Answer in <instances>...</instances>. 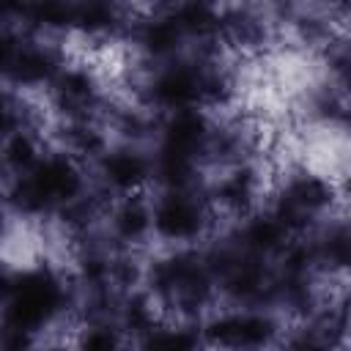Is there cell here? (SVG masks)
<instances>
[{
  "label": "cell",
  "instance_id": "cell-1",
  "mask_svg": "<svg viewBox=\"0 0 351 351\" xmlns=\"http://www.w3.org/2000/svg\"><path fill=\"white\" fill-rule=\"evenodd\" d=\"M82 195V176L69 156L38 159L11 189V203L25 214H41L55 206H66Z\"/></svg>",
  "mask_w": 351,
  "mask_h": 351
},
{
  "label": "cell",
  "instance_id": "cell-2",
  "mask_svg": "<svg viewBox=\"0 0 351 351\" xmlns=\"http://www.w3.org/2000/svg\"><path fill=\"white\" fill-rule=\"evenodd\" d=\"M66 302V291L60 280L49 269H33L25 271L11 282V291L5 296V329L8 332H22L30 335L49 324Z\"/></svg>",
  "mask_w": 351,
  "mask_h": 351
},
{
  "label": "cell",
  "instance_id": "cell-3",
  "mask_svg": "<svg viewBox=\"0 0 351 351\" xmlns=\"http://www.w3.org/2000/svg\"><path fill=\"white\" fill-rule=\"evenodd\" d=\"M154 230L167 241H192L206 228V211L184 189H170L151 214Z\"/></svg>",
  "mask_w": 351,
  "mask_h": 351
},
{
  "label": "cell",
  "instance_id": "cell-4",
  "mask_svg": "<svg viewBox=\"0 0 351 351\" xmlns=\"http://www.w3.org/2000/svg\"><path fill=\"white\" fill-rule=\"evenodd\" d=\"M151 99L167 110H184L203 101V69L197 63H173L151 82Z\"/></svg>",
  "mask_w": 351,
  "mask_h": 351
},
{
  "label": "cell",
  "instance_id": "cell-5",
  "mask_svg": "<svg viewBox=\"0 0 351 351\" xmlns=\"http://www.w3.org/2000/svg\"><path fill=\"white\" fill-rule=\"evenodd\" d=\"M208 137H211V132H208L206 118L197 110L184 107V110H173V115L167 118V123L162 129V145L159 148L197 159L200 154L208 151Z\"/></svg>",
  "mask_w": 351,
  "mask_h": 351
},
{
  "label": "cell",
  "instance_id": "cell-6",
  "mask_svg": "<svg viewBox=\"0 0 351 351\" xmlns=\"http://www.w3.org/2000/svg\"><path fill=\"white\" fill-rule=\"evenodd\" d=\"M206 335L208 340L222 343V346H263L274 335V324L263 315L236 313V315H222L211 321Z\"/></svg>",
  "mask_w": 351,
  "mask_h": 351
},
{
  "label": "cell",
  "instance_id": "cell-7",
  "mask_svg": "<svg viewBox=\"0 0 351 351\" xmlns=\"http://www.w3.org/2000/svg\"><path fill=\"white\" fill-rule=\"evenodd\" d=\"M101 176L107 186L118 192H132L151 176V162L134 148H118L101 159Z\"/></svg>",
  "mask_w": 351,
  "mask_h": 351
},
{
  "label": "cell",
  "instance_id": "cell-8",
  "mask_svg": "<svg viewBox=\"0 0 351 351\" xmlns=\"http://www.w3.org/2000/svg\"><path fill=\"white\" fill-rule=\"evenodd\" d=\"M58 107L69 115H85L96 104V82L85 69H69L55 82Z\"/></svg>",
  "mask_w": 351,
  "mask_h": 351
},
{
  "label": "cell",
  "instance_id": "cell-9",
  "mask_svg": "<svg viewBox=\"0 0 351 351\" xmlns=\"http://www.w3.org/2000/svg\"><path fill=\"white\" fill-rule=\"evenodd\" d=\"M285 239H288L285 225L274 214H266V217H255L244 225L239 247L258 255V258H266V255L280 252L285 247Z\"/></svg>",
  "mask_w": 351,
  "mask_h": 351
},
{
  "label": "cell",
  "instance_id": "cell-10",
  "mask_svg": "<svg viewBox=\"0 0 351 351\" xmlns=\"http://www.w3.org/2000/svg\"><path fill=\"white\" fill-rule=\"evenodd\" d=\"M58 71V60L49 49L44 47H33V44H22L19 58L8 74V80H14L16 85H41L47 80H52Z\"/></svg>",
  "mask_w": 351,
  "mask_h": 351
},
{
  "label": "cell",
  "instance_id": "cell-11",
  "mask_svg": "<svg viewBox=\"0 0 351 351\" xmlns=\"http://www.w3.org/2000/svg\"><path fill=\"white\" fill-rule=\"evenodd\" d=\"M137 41L143 44V49L154 58H165V55H173L181 41H184V33L176 22V16H156V19H148L140 30H137Z\"/></svg>",
  "mask_w": 351,
  "mask_h": 351
},
{
  "label": "cell",
  "instance_id": "cell-12",
  "mask_svg": "<svg viewBox=\"0 0 351 351\" xmlns=\"http://www.w3.org/2000/svg\"><path fill=\"white\" fill-rule=\"evenodd\" d=\"M71 25L88 36L107 33L118 25V3L115 0H74Z\"/></svg>",
  "mask_w": 351,
  "mask_h": 351
},
{
  "label": "cell",
  "instance_id": "cell-13",
  "mask_svg": "<svg viewBox=\"0 0 351 351\" xmlns=\"http://www.w3.org/2000/svg\"><path fill=\"white\" fill-rule=\"evenodd\" d=\"M258 192V176L250 167H236L217 184V200L230 211H247Z\"/></svg>",
  "mask_w": 351,
  "mask_h": 351
},
{
  "label": "cell",
  "instance_id": "cell-14",
  "mask_svg": "<svg viewBox=\"0 0 351 351\" xmlns=\"http://www.w3.org/2000/svg\"><path fill=\"white\" fill-rule=\"evenodd\" d=\"M148 228H151V211H148V206L143 200L129 197V200H123L118 206V211L112 217V230H115V236L121 241L134 244L148 233Z\"/></svg>",
  "mask_w": 351,
  "mask_h": 351
},
{
  "label": "cell",
  "instance_id": "cell-15",
  "mask_svg": "<svg viewBox=\"0 0 351 351\" xmlns=\"http://www.w3.org/2000/svg\"><path fill=\"white\" fill-rule=\"evenodd\" d=\"M22 16L30 25H36V27L60 30V27H69L71 25L74 0H25Z\"/></svg>",
  "mask_w": 351,
  "mask_h": 351
},
{
  "label": "cell",
  "instance_id": "cell-16",
  "mask_svg": "<svg viewBox=\"0 0 351 351\" xmlns=\"http://www.w3.org/2000/svg\"><path fill=\"white\" fill-rule=\"evenodd\" d=\"M3 162L14 170V173H27L36 162H38V151H36V140L16 129L14 134H8V143H5V151H3Z\"/></svg>",
  "mask_w": 351,
  "mask_h": 351
},
{
  "label": "cell",
  "instance_id": "cell-17",
  "mask_svg": "<svg viewBox=\"0 0 351 351\" xmlns=\"http://www.w3.org/2000/svg\"><path fill=\"white\" fill-rule=\"evenodd\" d=\"M123 326L132 329V332H148L151 324H154V313H151V304L143 299V296H132L126 304H123Z\"/></svg>",
  "mask_w": 351,
  "mask_h": 351
},
{
  "label": "cell",
  "instance_id": "cell-18",
  "mask_svg": "<svg viewBox=\"0 0 351 351\" xmlns=\"http://www.w3.org/2000/svg\"><path fill=\"white\" fill-rule=\"evenodd\" d=\"M22 121H25V110H22V104H19L11 93L0 90V137L14 134V132L19 129Z\"/></svg>",
  "mask_w": 351,
  "mask_h": 351
},
{
  "label": "cell",
  "instance_id": "cell-19",
  "mask_svg": "<svg viewBox=\"0 0 351 351\" xmlns=\"http://www.w3.org/2000/svg\"><path fill=\"white\" fill-rule=\"evenodd\" d=\"M22 49V38L11 30H0V77H8Z\"/></svg>",
  "mask_w": 351,
  "mask_h": 351
},
{
  "label": "cell",
  "instance_id": "cell-20",
  "mask_svg": "<svg viewBox=\"0 0 351 351\" xmlns=\"http://www.w3.org/2000/svg\"><path fill=\"white\" fill-rule=\"evenodd\" d=\"M197 343V337L186 335L184 329H176V332H167V335H151L148 337V346H156V348H192Z\"/></svg>",
  "mask_w": 351,
  "mask_h": 351
},
{
  "label": "cell",
  "instance_id": "cell-21",
  "mask_svg": "<svg viewBox=\"0 0 351 351\" xmlns=\"http://www.w3.org/2000/svg\"><path fill=\"white\" fill-rule=\"evenodd\" d=\"M115 343H118V337L110 329H93L82 337V346H88V348H110Z\"/></svg>",
  "mask_w": 351,
  "mask_h": 351
},
{
  "label": "cell",
  "instance_id": "cell-22",
  "mask_svg": "<svg viewBox=\"0 0 351 351\" xmlns=\"http://www.w3.org/2000/svg\"><path fill=\"white\" fill-rule=\"evenodd\" d=\"M22 5H25V0H0V22H5L11 16H22Z\"/></svg>",
  "mask_w": 351,
  "mask_h": 351
},
{
  "label": "cell",
  "instance_id": "cell-23",
  "mask_svg": "<svg viewBox=\"0 0 351 351\" xmlns=\"http://www.w3.org/2000/svg\"><path fill=\"white\" fill-rule=\"evenodd\" d=\"M11 282H14V280H11V274H8V271L0 266V299H5V296H8V291H11Z\"/></svg>",
  "mask_w": 351,
  "mask_h": 351
},
{
  "label": "cell",
  "instance_id": "cell-24",
  "mask_svg": "<svg viewBox=\"0 0 351 351\" xmlns=\"http://www.w3.org/2000/svg\"><path fill=\"white\" fill-rule=\"evenodd\" d=\"M3 230H5V217H3V211H0V236H3Z\"/></svg>",
  "mask_w": 351,
  "mask_h": 351
},
{
  "label": "cell",
  "instance_id": "cell-25",
  "mask_svg": "<svg viewBox=\"0 0 351 351\" xmlns=\"http://www.w3.org/2000/svg\"><path fill=\"white\" fill-rule=\"evenodd\" d=\"M186 3H203V5H211L214 0H186Z\"/></svg>",
  "mask_w": 351,
  "mask_h": 351
}]
</instances>
